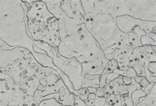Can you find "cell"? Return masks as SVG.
I'll return each instance as SVG.
<instances>
[{
    "instance_id": "52a82bcc",
    "label": "cell",
    "mask_w": 156,
    "mask_h": 106,
    "mask_svg": "<svg viewBox=\"0 0 156 106\" xmlns=\"http://www.w3.org/2000/svg\"><path fill=\"white\" fill-rule=\"evenodd\" d=\"M34 58L30 51L22 47H12L0 39V69L11 66L20 60Z\"/></svg>"
},
{
    "instance_id": "4dcf8cb0",
    "label": "cell",
    "mask_w": 156,
    "mask_h": 106,
    "mask_svg": "<svg viewBox=\"0 0 156 106\" xmlns=\"http://www.w3.org/2000/svg\"><path fill=\"white\" fill-rule=\"evenodd\" d=\"M156 32H154V31H151L150 32V33L147 34L146 35L150 37V38L151 39H152L154 41H156Z\"/></svg>"
},
{
    "instance_id": "8fae6325",
    "label": "cell",
    "mask_w": 156,
    "mask_h": 106,
    "mask_svg": "<svg viewBox=\"0 0 156 106\" xmlns=\"http://www.w3.org/2000/svg\"><path fill=\"white\" fill-rule=\"evenodd\" d=\"M146 34V32L142 30L138 26L135 27L132 31L127 34L129 39L127 48L133 51L135 48L142 47V45L140 41L141 37Z\"/></svg>"
},
{
    "instance_id": "f546056e",
    "label": "cell",
    "mask_w": 156,
    "mask_h": 106,
    "mask_svg": "<svg viewBox=\"0 0 156 106\" xmlns=\"http://www.w3.org/2000/svg\"><path fill=\"white\" fill-rule=\"evenodd\" d=\"M96 95L98 97H104V92L103 88H100V87L97 88V91H96Z\"/></svg>"
},
{
    "instance_id": "603a6c76",
    "label": "cell",
    "mask_w": 156,
    "mask_h": 106,
    "mask_svg": "<svg viewBox=\"0 0 156 106\" xmlns=\"http://www.w3.org/2000/svg\"><path fill=\"white\" fill-rule=\"evenodd\" d=\"M75 103H74V106H87L86 104L85 101L82 100L80 98L76 96H75Z\"/></svg>"
},
{
    "instance_id": "ffe728a7",
    "label": "cell",
    "mask_w": 156,
    "mask_h": 106,
    "mask_svg": "<svg viewBox=\"0 0 156 106\" xmlns=\"http://www.w3.org/2000/svg\"><path fill=\"white\" fill-rule=\"evenodd\" d=\"M38 106H63L57 101L54 98L45 100L40 101L38 104Z\"/></svg>"
},
{
    "instance_id": "9a60e30c",
    "label": "cell",
    "mask_w": 156,
    "mask_h": 106,
    "mask_svg": "<svg viewBox=\"0 0 156 106\" xmlns=\"http://www.w3.org/2000/svg\"><path fill=\"white\" fill-rule=\"evenodd\" d=\"M81 3L85 15L93 13L94 9V0H81Z\"/></svg>"
},
{
    "instance_id": "f1b7e54d",
    "label": "cell",
    "mask_w": 156,
    "mask_h": 106,
    "mask_svg": "<svg viewBox=\"0 0 156 106\" xmlns=\"http://www.w3.org/2000/svg\"><path fill=\"white\" fill-rule=\"evenodd\" d=\"M122 81L125 85H129L132 83V79L128 77H122Z\"/></svg>"
},
{
    "instance_id": "8992f818",
    "label": "cell",
    "mask_w": 156,
    "mask_h": 106,
    "mask_svg": "<svg viewBox=\"0 0 156 106\" xmlns=\"http://www.w3.org/2000/svg\"><path fill=\"white\" fill-rule=\"evenodd\" d=\"M51 58L55 66L68 77L75 91L80 89L84 79L82 64L75 58H65L59 54L58 51L51 56Z\"/></svg>"
},
{
    "instance_id": "836d02e7",
    "label": "cell",
    "mask_w": 156,
    "mask_h": 106,
    "mask_svg": "<svg viewBox=\"0 0 156 106\" xmlns=\"http://www.w3.org/2000/svg\"><path fill=\"white\" fill-rule=\"evenodd\" d=\"M96 95L94 94H89L88 95V99L89 100H95Z\"/></svg>"
},
{
    "instance_id": "7402d4cb",
    "label": "cell",
    "mask_w": 156,
    "mask_h": 106,
    "mask_svg": "<svg viewBox=\"0 0 156 106\" xmlns=\"http://www.w3.org/2000/svg\"><path fill=\"white\" fill-rule=\"evenodd\" d=\"M126 77H130V78H134L135 77L137 76V74L136 71L133 69V68L132 67H129L127 68V70H126Z\"/></svg>"
},
{
    "instance_id": "1f68e13d",
    "label": "cell",
    "mask_w": 156,
    "mask_h": 106,
    "mask_svg": "<svg viewBox=\"0 0 156 106\" xmlns=\"http://www.w3.org/2000/svg\"><path fill=\"white\" fill-rule=\"evenodd\" d=\"M88 90V92L89 94H96V91H97V88H94V87H88L87 88Z\"/></svg>"
},
{
    "instance_id": "277c9868",
    "label": "cell",
    "mask_w": 156,
    "mask_h": 106,
    "mask_svg": "<svg viewBox=\"0 0 156 106\" xmlns=\"http://www.w3.org/2000/svg\"><path fill=\"white\" fill-rule=\"evenodd\" d=\"M156 1L94 0L93 15L109 14L114 18L129 16L143 21L156 22Z\"/></svg>"
},
{
    "instance_id": "e0dca14e",
    "label": "cell",
    "mask_w": 156,
    "mask_h": 106,
    "mask_svg": "<svg viewBox=\"0 0 156 106\" xmlns=\"http://www.w3.org/2000/svg\"><path fill=\"white\" fill-rule=\"evenodd\" d=\"M117 68H118V64H117V62L116 60L112 59L111 60H109V62L106 65V67L105 68V70L104 71L103 74L106 75V74H108V73H112Z\"/></svg>"
},
{
    "instance_id": "30bf717a",
    "label": "cell",
    "mask_w": 156,
    "mask_h": 106,
    "mask_svg": "<svg viewBox=\"0 0 156 106\" xmlns=\"http://www.w3.org/2000/svg\"><path fill=\"white\" fill-rule=\"evenodd\" d=\"M61 9L71 18H85V13L81 0H64L61 2Z\"/></svg>"
},
{
    "instance_id": "4316f807",
    "label": "cell",
    "mask_w": 156,
    "mask_h": 106,
    "mask_svg": "<svg viewBox=\"0 0 156 106\" xmlns=\"http://www.w3.org/2000/svg\"><path fill=\"white\" fill-rule=\"evenodd\" d=\"M111 106H122L121 103V95H116V100L115 101V102Z\"/></svg>"
},
{
    "instance_id": "7a4b0ae2",
    "label": "cell",
    "mask_w": 156,
    "mask_h": 106,
    "mask_svg": "<svg viewBox=\"0 0 156 106\" xmlns=\"http://www.w3.org/2000/svg\"><path fill=\"white\" fill-rule=\"evenodd\" d=\"M0 39L12 47L34 53V41L28 34L27 7L23 1H0Z\"/></svg>"
},
{
    "instance_id": "9c48e42d",
    "label": "cell",
    "mask_w": 156,
    "mask_h": 106,
    "mask_svg": "<svg viewBox=\"0 0 156 106\" xmlns=\"http://www.w3.org/2000/svg\"><path fill=\"white\" fill-rule=\"evenodd\" d=\"M109 60L106 58L104 53L96 57L92 60L82 64V70L84 77L95 75L101 76L104 73L106 65Z\"/></svg>"
},
{
    "instance_id": "3957f363",
    "label": "cell",
    "mask_w": 156,
    "mask_h": 106,
    "mask_svg": "<svg viewBox=\"0 0 156 106\" xmlns=\"http://www.w3.org/2000/svg\"><path fill=\"white\" fill-rule=\"evenodd\" d=\"M27 7L28 34L34 41H42L57 49L61 39L59 21L47 8L44 0H23Z\"/></svg>"
},
{
    "instance_id": "5bb4252c",
    "label": "cell",
    "mask_w": 156,
    "mask_h": 106,
    "mask_svg": "<svg viewBox=\"0 0 156 106\" xmlns=\"http://www.w3.org/2000/svg\"><path fill=\"white\" fill-rule=\"evenodd\" d=\"M146 96V92L144 91H142L141 89H138L134 91L131 94V98H132L134 106L136 105L140 102V99L142 98H145Z\"/></svg>"
},
{
    "instance_id": "83f0119b",
    "label": "cell",
    "mask_w": 156,
    "mask_h": 106,
    "mask_svg": "<svg viewBox=\"0 0 156 106\" xmlns=\"http://www.w3.org/2000/svg\"><path fill=\"white\" fill-rule=\"evenodd\" d=\"M155 84V83H149V84L147 85V86L144 89V92H146V95L148 94L150 92V91H151V89L153 88V87H154Z\"/></svg>"
},
{
    "instance_id": "d6986e66",
    "label": "cell",
    "mask_w": 156,
    "mask_h": 106,
    "mask_svg": "<svg viewBox=\"0 0 156 106\" xmlns=\"http://www.w3.org/2000/svg\"><path fill=\"white\" fill-rule=\"evenodd\" d=\"M141 44L142 46H154L156 45V41L151 39L150 37L147 36L146 34L144 35L141 37L140 39Z\"/></svg>"
},
{
    "instance_id": "d6a6232c",
    "label": "cell",
    "mask_w": 156,
    "mask_h": 106,
    "mask_svg": "<svg viewBox=\"0 0 156 106\" xmlns=\"http://www.w3.org/2000/svg\"><path fill=\"white\" fill-rule=\"evenodd\" d=\"M144 78L143 77H142V76H139V75H137L136 77H135L134 78V81H136V82L137 83H140V81H142V79Z\"/></svg>"
},
{
    "instance_id": "e575fe53",
    "label": "cell",
    "mask_w": 156,
    "mask_h": 106,
    "mask_svg": "<svg viewBox=\"0 0 156 106\" xmlns=\"http://www.w3.org/2000/svg\"><path fill=\"white\" fill-rule=\"evenodd\" d=\"M104 106H110L109 104H107L106 102H105V105H104Z\"/></svg>"
},
{
    "instance_id": "cb8c5ba5",
    "label": "cell",
    "mask_w": 156,
    "mask_h": 106,
    "mask_svg": "<svg viewBox=\"0 0 156 106\" xmlns=\"http://www.w3.org/2000/svg\"><path fill=\"white\" fill-rule=\"evenodd\" d=\"M148 71L154 74H156V62H150L147 66Z\"/></svg>"
},
{
    "instance_id": "d4e9b609",
    "label": "cell",
    "mask_w": 156,
    "mask_h": 106,
    "mask_svg": "<svg viewBox=\"0 0 156 106\" xmlns=\"http://www.w3.org/2000/svg\"><path fill=\"white\" fill-rule=\"evenodd\" d=\"M106 75L103 74L100 76V84L99 87L101 88H104L106 84Z\"/></svg>"
},
{
    "instance_id": "44dd1931",
    "label": "cell",
    "mask_w": 156,
    "mask_h": 106,
    "mask_svg": "<svg viewBox=\"0 0 156 106\" xmlns=\"http://www.w3.org/2000/svg\"><path fill=\"white\" fill-rule=\"evenodd\" d=\"M119 77V75L115 72L108 73V74H106V83L107 84L110 83L115 79L118 78Z\"/></svg>"
},
{
    "instance_id": "5b68a950",
    "label": "cell",
    "mask_w": 156,
    "mask_h": 106,
    "mask_svg": "<svg viewBox=\"0 0 156 106\" xmlns=\"http://www.w3.org/2000/svg\"><path fill=\"white\" fill-rule=\"evenodd\" d=\"M85 25L102 51L120 42L128 45V35L119 29L115 18L109 14L85 15Z\"/></svg>"
},
{
    "instance_id": "ba28073f",
    "label": "cell",
    "mask_w": 156,
    "mask_h": 106,
    "mask_svg": "<svg viewBox=\"0 0 156 106\" xmlns=\"http://www.w3.org/2000/svg\"><path fill=\"white\" fill-rule=\"evenodd\" d=\"M117 26L122 33L128 34L132 31L136 26H138L148 34L152 31L156 27V22L143 21L140 19H136L129 16H122L115 18Z\"/></svg>"
},
{
    "instance_id": "2e32d148",
    "label": "cell",
    "mask_w": 156,
    "mask_h": 106,
    "mask_svg": "<svg viewBox=\"0 0 156 106\" xmlns=\"http://www.w3.org/2000/svg\"><path fill=\"white\" fill-rule=\"evenodd\" d=\"M84 101L87 106H104L105 104V98L98 97L96 96L95 100L87 99Z\"/></svg>"
},
{
    "instance_id": "ac0fdd59",
    "label": "cell",
    "mask_w": 156,
    "mask_h": 106,
    "mask_svg": "<svg viewBox=\"0 0 156 106\" xmlns=\"http://www.w3.org/2000/svg\"><path fill=\"white\" fill-rule=\"evenodd\" d=\"M73 94L80 98L82 100L85 101L88 99V95L89 94L88 90L87 88H80L77 91H75Z\"/></svg>"
},
{
    "instance_id": "484cf974",
    "label": "cell",
    "mask_w": 156,
    "mask_h": 106,
    "mask_svg": "<svg viewBox=\"0 0 156 106\" xmlns=\"http://www.w3.org/2000/svg\"><path fill=\"white\" fill-rule=\"evenodd\" d=\"M139 84H140V88L142 91H144V89L147 86V85L149 84V82L147 81V80L145 78V77H144L140 82Z\"/></svg>"
},
{
    "instance_id": "7c38bea8",
    "label": "cell",
    "mask_w": 156,
    "mask_h": 106,
    "mask_svg": "<svg viewBox=\"0 0 156 106\" xmlns=\"http://www.w3.org/2000/svg\"><path fill=\"white\" fill-rule=\"evenodd\" d=\"M135 106H156V84L148 94Z\"/></svg>"
},
{
    "instance_id": "4fadbf2b",
    "label": "cell",
    "mask_w": 156,
    "mask_h": 106,
    "mask_svg": "<svg viewBox=\"0 0 156 106\" xmlns=\"http://www.w3.org/2000/svg\"><path fill=\"white\" fill-rule=\"evenodd\" d=\"M100 75H95L88 77H84L83 84L81 88H88V87H94L98 88L100 84Z\"/></svg>"
},
{
    "instance_id": "6da1fadb",
    "label": "cell",
    "mask_w": 156,
    "mask_h": 106,
    "mask_svg": "<svg viewBox=\"0 0 156 106\" xmlns=\"http://www.w3.org/2000/svg\"><path fill=\"white\" fill-rule=\"evenodd\" d=\"M50 13L58 20L61 42L58 53L66 58H75L81 64L88 62L103 53L85 25V19L71 18L55 3Z\"/></svg>"
}]
</instances>
